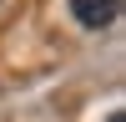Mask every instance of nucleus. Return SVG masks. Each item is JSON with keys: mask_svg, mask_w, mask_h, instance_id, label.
<instances>
[{"mask_svg": "<svg viewBox=\"0 0 126 122\" xmlns=\"http://www.w3.org/2000/svg\"><path fill=\"white\" fill-rule=\"evenodd\" d=\"M71 15L86 30H106L111 20L121 15V0H71Z\"/></svg>", "mask_w": 126, "mask_h": 122, "instance_id": "obj_1", "label": "nucleus"}]
</instances>
